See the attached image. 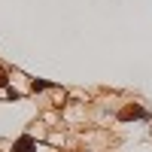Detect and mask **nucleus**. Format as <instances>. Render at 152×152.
Here are the masks:
<instances>
[{
    "mask_svg": "<svg viewBox=\"0 0 152 152\" xmlns=\"http://www.w3.org/2000/svg\"><path fill=\"white\" fill-rule=\"evenodd\" d=\"M0 85H6V73L3 70H0Z\"/></svg>",
    "mask_w": 152,
    "mask_h": 152,
    "instance_id": "obj_4",
    "label": "nucleus"
},
{
    "mask_svg": "<svg viewBox=\"0 0 152 152\" xmlns=\"http://www.w3.org/2000/svg\"><path fill=\"white\" fill-rule=\"evenodd\" d=\"M119 119H125V122H128V119H149V113L140 110V107H125V110L119 113Z\"/></svg>",
    "mask_w": 152,
    "mask_h": 152,
    "instance_id": "obj_1",
    "label": "nucleus"
},
{
    "mask_svg": "<svg viewBox=\"0 0 152 152\" xmlns=\"http://www.w3.org/2000/svg\"><path fill=\"white\" fill-rule=\"evenodd\" d=\"M12 152H37V143H34V137H21V140L12 146Z\"/></svg>",
    "mask_w": 152,
    "mask_h": 152,
    "instance_id": "obj_2",
    "label": "nucleus"
},
{
    "mask_svg": "<svg viewBox=\"0 0 152 152\" xmlns=\"http://www.w3.org/2000/svg\"><path fill=\"white\" fill-rule=\"evenodd\" d=\"M43 88H52V82H43V79H34V91H43Z\"/></svg>",
    "mask_w": 152,
    "mask_h": 152,
    "instance_id": "obj_3",
    "label": "nucleus"
}]
</instances>
